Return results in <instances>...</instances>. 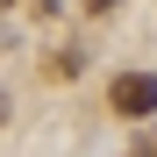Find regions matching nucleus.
Instances as JSON below:
<instances>
[{
	"label": "nucleus",
	"instance_id": "1",
	"mask_svg": "<svg viewBox=\"0 0 157 157\" xmlns=\"http://www.w3.org/2000/svg\"><path fill=\"white\" fill-rule=\"evenodd\" d=\"M107 107L121 121H150L157 114V71H121L114 86H107Z\"/></svg>",
	"mask_w": 157,
	"mask_h": 157
},
{
	"label": "nucleus",
	"instance_id": "2",
	"mask_svg": "<svg viewBox=\"0 0 157 157\" xmlns=\"http://www.w3.org/2000/svg\"><path fill=\"white\" fill-rule=\"evenodd\" d=\"M128 157H157V128H143V136H136V150H128Z\"/></svg>",
	"mask_w": 157,
	"mask_h": 157
},
{
	"label": "nucleus",
	"instance_id": "3",
	"mask_svg": "<svg viewBox=\"0 0 157 157\" xmlns=\"http://www.w3.org/2000/svg\"><path fill=\"white\" fill-rule=\"evenodd\" d=\"M0 114H7V100H0Z\"/></svg>",
	"mask_w": 157,
	"mask_h": 157
},
{
	"label": "nucleus",
	"instance_id": "4",
	"mask_svg": "<svg viewBox=\"0 0 157 157\" xmlns=\"http://www.w3.org/2000/svg\"><path fill=\"white\" fill-rule=\"evenodd\" d=\"M0 7H7V0H0Z\"/></svg>",
	"mask_w": 157,
	"mask_h": 157
}]
</instances>
